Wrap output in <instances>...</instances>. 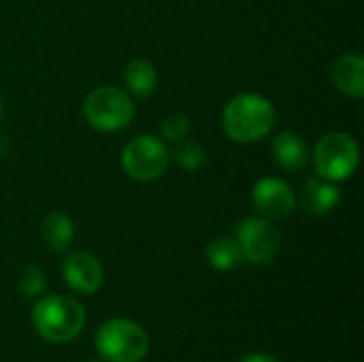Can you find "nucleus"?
I'll list each match as a JSON object with an SVG mask.
<instances>
[{
  "label": "nucleus",
  "instance_id": "1",
  "mask_svg": "<svg viewBox=\"0 0 364 362\" xmlns=\"http://www.w3.org/2000/svg\"><path fill=\"white\" fill-rule=\"evenodd\" d=\"M277 113L269 98L247 92L235 96L222 111V128L235 143H256L275 126Z\"/></svg>",
  "mask_w": 364,
  "mask_h": 362
},
{
  "label": "nucleus",
  "instance_id": "2",
  "mask_svg": "<svg viewBox=\"0 0 364 362\" xmlns=\"http://www.w3.org/2000/svg\"><path fill=\"white\" fill-rule=\"evenodd\" d=\"M36 333L49 344H68L85 329V309L79 301L64 294H49L32 309Z\"/></svg>",
  "mask_w": 364,
  "mask_h": 362
},
{
  "label": "nucleus",
  "instance_id": "3",
  "mask_svg": "<svg viewBox=\"0 0 364 362\" xmlns=\"http://www.w3.org/2000/svg\"><path fill=\"white\" fill-rule=\"evenodd\" d=\"M94 346L102 361L141 362L149 352V337L141 324L128 318H113L98 326Z\"/></svg>",
  "mask_w": 364,
  "mask_h": 362
},
{
  "label": "nucleus",
  "instance_id": "4",
  "mask_svg": "<svg viewBox=\"0 0 364 362\" xmlns=\"http://www.w3.org/2000/svg\"><path fill=\"white\" fill-rule=\"evenodd\" d=\"M360 162V149L352 134L328 132L314 147V169L320 179L346 181L350 179Z\"/></svg>",
  "mask_w": 364,
  "mask_h": 362
},
{
  "label": "nucleus",
  "instance_id": "5",
  "mask_svg": "<svg viewBox=\"0 0 364 362\" xmlns=\"http://www.w3.org/2000/svg\"><path fill=\"white\" fill-rule=\"evenodd\" d=\"M85 122L100 132H119L130 126L134 105L130 96L115 85H100L87 94L83 102Z\"/></svg>",
  "mask_w": 364,
  "mask_h": 362
},
{
  "label": "nucleus",
  "instance_id": "6",
  "mask_svg": "<svg viewBox=\"0 0 364 362\" xmlns=\"http://www.w3.org/2000/svg\"><path fill=\"white\" fill-rule=\"evenodd\" d=\"M171 154L166 143L154 134H139L126 143L119 162L128 177L134 181H154L166 173Z\"/></svg>",
  "mask_w": 364,
  "mask_h": 362
},
{
  "label": "nucleus",
  "instance_id": "7",
  "mask_svg": "<svg viewBox=\"0 0 364 362\" xmlns=\"http://www.w3.org/2000/svg\"><path fill=\"white\" fill-rule=\"evenodd\" d=\"M237 243L243 252V260L264 267L271 265L282 252V235L271 220L247 218L237 226Z\"/></svg>",
  "mask_w": 364,
  "mask_h": 362
},
{
  "label": "nucleus",
  "instance_id": "8",
  "mask_svg": "<svg viewBox=\"0 0 364 362\" xmlns=\"http://www.w3.org/2000/svg\"><path fill=\"white\" fill-rule=\"evenodd\" d=\"M252 201L258 213L271 222H282L288 215H292V211L296 209L294 190L290 188V183L277 177L258 179L252 190Z\"/></svg>",
  "mask_w": 364,
  "mask_h": 362
},
{
  "label": "nucleus",
  "instance_id": "9",
  "mask_svg": "<svg viewBox=\"0 0 364 362\" xmlns=\"http://www.w3.org/2000/svg\"><path fill=\"white\" fill-rule=\"evenodd\" d=\"M62 275L70 290L77 294H94L105 282L102 265L87 252H73L62 262Z\"/></svg>",
  "mask_w": 364,
  "mask_h": 362
},
{
  "label": "nucleus",
  "instance_id": "10",
  "mask_svg": "<svg viewBox=\"0 0 364 362\" xmlns=\"http://www.w3.org/2000/svg\"><path fill=\"white\" fill-rule=\"evenodd\" d=\"M271 154H273V160L279 169L288 171V173H296V171H303L311 158L309 154V145L305 143V139L292 130H284V132H277L273 137V143H271Z\"/></svg>",
  "mask_w": 364,
  "mask_h": 362
},
{
  "label": "nucleus",
  "instance_id": "11",
  "mask_svg": "<svg viewBox=\"0 0 364 362\" xmlns=\"http://www.w3.org/2000/svg\"><path fill=\"white\" fill-rule=\"evenodd\" d=\"M331 79L335 87L348 98L364 96V60L358 53H343L333 62Z\"/></svg>",
  "mask_w": 364,
  "mask_h": 362
},
{
  "label": "nucleus",
  "instance_id": "12",
  "mask_svg": "<svg viewBox=\"0 0 364 362\" xmlns=\"http://www.w3.org/2000/svg\"><path fill=\"white\" fill-rule=\"evenodd\" d=\"M341 203V192L333 181L309 177L303 190V207L311 215H326Z\"/></svg>",
  "mask_w": 364,
  "mask_h": 362
},
{
  "label": "nucleus",
  "instance_id": "13",
  "mask_svg": "<svg viewBox=\"0 0 364 362\" xmlns=\"http://www.w3.org/2000/svg\"><path fill=\"white\" fill-rule=\"evenodd\" d=\"M124 83L128 92L134 94L136 98H149L158 85V70L149 60L134 58L124 68Z\"/></svg>",
  "mask_w": 364,
  "mask_h": 362
},
{
  "label": "nucleus",
  "instance_id": "14",
  "mask_svg": "<svg viewBox=\"0 0 364 362\" xmlns=\"http://www.w3.org/2000/svg\"><path fill=\"white\" fill-rule=\"evenodd\" d=\"M41 237L51 252H64L73 243L75 222L62 211H51L41 224Z\"/></svg>",
  "mask_w": 364,
  "mask_h": 362
},
{
  "label": "nucleus",
  "instance_id": "15",
  "mask_svg": "<svg viewBox=\"0 0 364 362\" xmlns=\"http://www.w3.org/2000/svg\"><path fill=\"white\" fill-rule=\"evenodd\" d=\"M207 262L215 271H232L243 262V252L232 237H215L205 247Z\"/></svg>",
  "mask_w": 364,
  "mask_h": 362
},
{
  "label": "nucleus",
  "instance_id": "16",
  "mask_svg": "<svg viewBox=\"0 0 364 362\" xmlns=\"http://www.w3.org/2000/svg\"><path fill=\"white\" fill-rule=\"evenodd\" d=\"M173 158L175 162L183 169V171H198L205 162H207V151L205 147L194 141V139H183L179 143H175L173 149Z\"/></svg>",
  "mask_w": 364,
  "mask_h": 362
},
{
  "label": "nucleus",
  "instance_id": "17",
  "mask_svg": "<svg viewBox=\"0 0 364 362\" xmlns=\"http://www.w3.org/2000/svg\"><path fill=\"white\" fill-rule=\"evenodd\" d=\"M45 286H47V277L38 267H26L17 282L19 294L26 299H38L45 292Z\"/></svg>",
  "mask_w": 364,
  "mask_h": 362
},
{
  "label": "nucleus",
  "instance_id": "18",
  "mask_svg": "<svg viewBox=\"0 0 364 362\" xmlns=\"http://www.w3.org/2000/svg\"><path fill=\"white\" fill-rule=\"evenodd\" d=\"M192 130L190 117L186 113H171L164 122H162V139L168 143H179L183 141Z\"/></svg>",
  "mask_w": 364,
  "mask_h": 362
},
{
  "label": "nucleus",
  "instance_id": "19",
  "mask_svg": "<svg viewBox=\"0 0 364 362\" xmlns=\"http://www.w3.org/2000/svg\"><path fill=\"white\" fill-rule=\"evenodd\" d=\"M241 362H279L275 356H271V354H264V352H252V354H247L245 358Z\"/></svg>",
  "mask_w": 364,
  "mask_h": 362
},
{
  "label": "nucleus",
  "instance_id": "20",
  "mask_svg": "<svg viewBox=\"0 0 364 362\" xmlns=\"http://www.w3.org/2000/svg\"><path fill=\"white\" fill-rule=\"evenodd\" d=\"M0 119H2V100H0Z\"/></svg>",
  "mask_w": 364,
  "mask_h": 362
},
{
  "label": "nucleus",
  "instance_id": "21",
  "mask_svg": "<svg viewBox=\"0 0 364 362\" xmlns=\"http://www.w3.org/2000/svg\"><path fill=\"white\" fill-rule=\"evenodd\" d=\"M90 362H100V361H90Z\"/></svg>",
  "mask_w": 364,
  "mask_h": 362
}]
</instances>
